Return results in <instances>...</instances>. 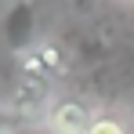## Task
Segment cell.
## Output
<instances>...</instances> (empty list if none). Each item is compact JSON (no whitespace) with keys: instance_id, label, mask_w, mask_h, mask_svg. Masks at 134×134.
<instances>
[{"instance_id":"6da1fadb","label":"cell","mask_w":134,"mask_h":134,"mask_svg":"<svg viewBox=\"0 0 134 134\" xmlns=\"http://www.w3.org/2000/svg\"><path fill=\"white\" fill-rule=\"evenodd\" d=\"M54 94H58L54 80H47V76H40V72H29V69L18 65L15 83H11V91H7V105H4V109L11 112L18 123H36V120H44V116H47Z\"/></svg>"},{"instance_id":"7a4b0ae2","label":"cell","mask_w":134,"mask_h":134,"mask_svg":"<svg viewBox=\"0 0 134 134\" xmlns=\"http://www.w3.org/2000/svg\"><path fill=\"white\" fill-rule=\"evenodd\" d=\"M40 0H7L4 7V18H0V40L4 47L15 54V58H25L33 47L40 44L36 40V22H40Z\"/></svg>"},{"instance_id":"3957f363","label":"cell","mask_w":134,"mask_h":134,"mask_svg":"<svg viewBox=\"0 0 134 134\" xmlns=\"http://www.w3.org/2000/svg\"><path fill=\"white\" fill-rule=\"evenodd\" d=\"M94 116L98 112L91 109L83 98H76V94H54L44 123H47L51 134H87V127L94 123Z\"/></svg>"},{"instance_id":"277c9868","label":"cell","mask_w":134,"mask_h":134,"mask_svg":"<svg viewBox=\"0 0 134 134\" xmlns=\"http://www.w3.org/2000/svg\"><path fill=\"white\" fill-rule=\"evenodd\" d=\"M87 134H131V131H127L123 120H116V116H109V112H98L94 123L87 127Z\"/></svg>"},{"instance_id":"5b68a950","label":"cell","mask_w":134,"mask_h":134,"mask_svg":"<svg viewBox=\"0 0 134 134\" xmlns=\"http://www.w3.org/2000/svg\"><path fill=\"white\" fill-rule=\"evenodd\" d=\"M15 123H18V120H15L11 112H7L4 105H0V131H7V127H15Z\"/></svg>"},{"instance_id":"8992f818","label":"cell","mask_w":134,"mask_h":134,"mask_svg":"<svg viewBox=\"0 0 134 134\" xmlns=\"http://www.w3.org/2000/svg\"><path fill=\"white\" fill-rule=\"evenodd\" d=\"M0 134H7V131H0Z\"/></svg>"},{"instance_id":"52a82bcc","label":"cell","mask_w":134,"mask_h":134,"mask_svg":"<svg viewBox=\"0 0 134 134\" xmlns=\"http://www.w3.org/2000/svg\"><path fill=\"white\" fill-rule=\"evenodd\" d=\"M0 4H4V0H0Z\"/></svg>"}]
</instances>
